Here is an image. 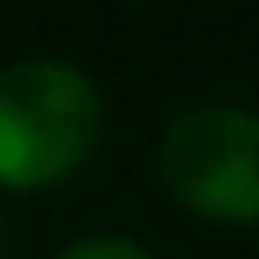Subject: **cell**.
<instances>
[{
    "label": "cell",
    "mask_w": 259,
    "mask_h": 259,
    "mask_svg": "<svg viewBox=\"0 0 259 259\" xmlns=\"http://www.w3.org/2000/svg\"><path fill=\"white\" fill-rule=\"evenodd\" d=\"M59 259H153L142 242H130V236H82V242H71Z\"/></svg>",
    "instance_id": "3"
},
{
    "label": "cell",
    "mask_w": 259,
    "mask_h": 259,
    "mask_svg": "<svg viewBox=\"0 0 259 259\" xmlns=\"http://www.w3.org/2000/svg\"><path fill=\"white\" fill-rule=\"evenodd\" d=\"M106 130L95 77L65 59L0 65V189H53L77 177Z\"/></svg>",
    "instance_id": "1"
},
{
    "label": "cell",
    "mask_w": 259,
    "mask_h": 259,
    "mask_svg": "<svg viewBox=\"0 0 259 259\" xmlns=\"http://www.w3.org/2000/svg\"><path fill=\"white\" fill-rule=\"evenodd\" d=\"M159 177L194 218L259 224V112L189 106L159 142Z\"/></svg>",
    "instance_id": "2"
}]
</instances>
